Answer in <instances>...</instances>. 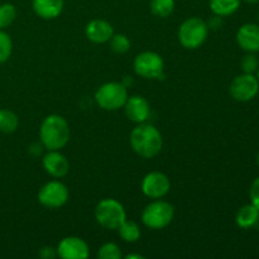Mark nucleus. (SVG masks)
I'll return each instance as SVG.
<instances>
[{
	"mask_svg": "<svg viewBox=\"0 0 259 259\" xmlns=\"http://www.w3.org/2000/svg\"><path fill=\"white\" fill-rule=\"evenodd\" d=\"M86 37L94 43H106L114 35V28L109 22L103 19H94L86 25Z\"/></svg>",
	"mask_w": 259,
	"mask_h": 259,
	"instance_id": "2eb2a0df",
	"label": "nucleus"
},
{
	"mask_svg": "<svg viewBox=\"0 0 259 259\" xmlns=\"http://www.w3.org/2000/svg\"><path fill=\"white\" fill-rule=\"evenodd\" d=\"M128 99L126 86L121 82H106L98 89L95 100L101 109L108 111L123 108Z\"/></svg>",
	"mask_w": 259,
	"mask_h": 259,
	"instance_id": "423d86ee",
	"label": "nucleus"
},
{
	"mask_svg": "<svg viewBox=\"0 0 259 259\" xmlns=\"http://www.w3.org/2000/svg\"><path fill=\"white\" fill-rule=\"evenodd\" d=\"M125 258H126V259H133V258H136V259H143V255H141V254H128Z\"/></svg>",
	"mask_w": 259,
	"mask_h": 259,
	"instance_id": "c756f323",
	"label": "nucleus"
},
{
	"mask_svg": "<svg viewBox=\"0 0 259 259\" xmlns=\"http://www.w3.org/2000/svg\"><path fill=\"white\" fill-rule=\"evenodd\" d=\"M17 18V9L10 3H4L0 5V29L9 27Z\"/></svg>",
	"mask_w": 259,
	"mask_h": 259,
	"instance_id": "4be33fe9",
	"label": "nucleus"
},
{
	"mask_svg": "<svg viewBox=\"0 0 259 259\" xmlns=\"http://www.w3.org/2000/svg\"><path fill=\"white\" fill-rule=\"evenodd\" d=\"M39 138L48 151H60L70 141V126L65 118L57 114L48 115L39 129Z\"/></svg>",
	"mask_w": 259,
	"mask_h": 259,
	"instance_id": "f03ea898",
	"label": "nucleus"
},
{
	"mask_svg": "<svg viewBox=\"0 0 259 259\" xmlns=\"http://www.w3.org/2000/svg\"><path fill=\"white\" fill-rule=\"evenodd\" d=\"M209 27L200 18L192 17L185 20L179 29V40L187 50H196L206 40Z\"/></svg>",
	"mask_w": 259,
	"mask_h": 259,
	"instance_id": "39448f33",
	"label": "nucleus"
},
{
	"mask_svg": "<svg viewBox=\"0 0 259 259\" xmlns=\"http://www.w3.org/2000/svg\"><path fill=\"white\" fill-rule=\"evenodd\" d=\"M249 196H250V202L254 205L255 207L259 210V177L253 181L252 186L249 190Z\"/></svg>",
	"mask_w": 259,
	"mask_h": 259,
	"instance_id": "bb28decb",
	"label": "nucleus"
},
{
	"mask_svg": "<svg viewBox=\"0 0 259 259\" xmlns=\"http://www.w3.org/2000/svg\"><path fill=\"white\" fill-rule=\"evenodd\" d=\"M149 7L156 17L167 18L174 13L175 0H151Z\"/></svg>",
	"mask_w": 259,
	"mask_h": 259,
	"instance_id": "412c9836",
	"label": "nucleus"
},
{
	"mask_svg": "<svg viewBox=\"0 0 259 259\" xmlns=\"http://www.w3.org/2000/svg\"><path fill=\"white\" fill-rule=\"evenodd\" d=\"M134 71L137 75L148 80H159L164 77V62L156 52H142L134 60Z\"/></svg>",
	"mask_w": 259,
	"mask_h": 259,
	"instance_id": "0eeeda50",
	"label": "nucleus"
},
{
	"mask_svg": "<svg viewBox=\"0 0 259 259\" xmlns=\"http://www.w3.org/2000/svg\"><path fill=\"white\" fill-rule=\"evenodd\" d=\"M131 146L138 156L153 158L163 147V138L158 129L152 124L139 123L131 134Z\"/></svg>",
	"mask_w": 259,
	"mask_h": 259,
	"instance_id": "f257e3e1",
	"label": "nucleus"
},
{
	"mask_svg": "<svg viewBox=\"0 0 259 259\" xmlns=\"http://www.w3.org/2000/svg\"><path fill=\"white\" fill-rule=\"evenodd\" d=\"M119 235L126 243H134L141 238V229L138 224L131 220H124L123 224L118 228Z\"/></svg>",
	"mask_w": 259,
	"mask_h": 259,
	"instance_id": "aec40b11",
	"label": "nucleus"
},
{
	"mask_svg": "<svg viewBox=\"0 0 259 259\" xmlns=\"http://www.w3.org/2000/svg\"><path fill=\"white\" fill-rule=\"evenodd\" d=\"M68 200V190L62 182L51 181L43 185L38 192V201L48 209L63 206Z\"/></svg>",
	"mask_w": 259,
	"mask_h": 259,
	"instance_id": "1a4fd4ad",
	"label": "nucleus"
},
{
	"mask_svg": "<svg viewBox=\"0 0 259 259\" xmlns=\"http://www.w3.org/2000/svg\"><path fill=\"white\" fill-rule=\"evenodd\" d=\"M255 73H257V75H255V77H257V78H258V81H259V68H258L257 72H255Z\"/></svg>",
	"mask_w": 259,
	"mask_h": 259,
	"instance_id": "2f4dec72",
	"label": "nucleus"
},
{
	"mask_svg": "<svg viewBox=\"0 0 259 259\" xmlns=\"http://www.w3.org/2000/svg\"><path fill=\"white\" fill-rule=\"evenodd\" d=\"M171 189L168 177L158 171L149 172L142 181V191L149 199H161L166 196Z\"/></svg>",
	"mask_w": 259,
	"mask_h": 259,
	"instance_id": "9d476101",
	"label": "nucleus"
},
{
	"mask_svg": "<svg viewBox=\"0 0 259 259\" xmlns=\"http://www.w3.org/2000/svg\"><path fill=\"white\" fill-rule=\"evenodd\" d=\"M19 125V119L14 111L9 109H0V132L3 133H14Z\"/></svg>",
	"mask_w": 259,
	"mask_h": 259,
	"instance_id": "6ab92c4d",
	"label": "nucleus"
},
{
	"mask_svg": "<svg viewBox=\"0 0 259 259\" xmlns=\"http://www.w3.org/2000/svg\"><path fill=\"white\" fill-rule=\"evenodd\" d=\"M98 257L100 259H120V248L116 244H114V243H105L100 248V250H99Z\"/></svg>",
	"mask_w": 259,
	"mask_h": 259,
	"instance_id": "a878e982",
	"label": "nucleus"
},
{
	"mask_svg": "<svg viewBox=\"0 0 259 259\" xmlns=\"http://www.w3.org/2000/svg\"><path fill=\"white\" fill-rule=\"evenodd\" d=\"M43 167L48 175L56 179H61L68 174L70 163L67 158L60 153V151H50L43 157Z\"/></svg>",
	"mask_w": 259,
	"mask_h": 259,
	"instance_id": "4468645a",
	"label": "nucleus"
},
{
	"mask_svg": "<svg viewBox=\"0 0 259 259\" xmlns=\"http://www.w3.org/2000/svg\"><path fill=\"white\" fill-rule=\"evenodd\" d=\"M240 67H242L244 73H252V75H254L259 68V60L257 58V56L252 52H248V55H245L242 58V61H240Z\"/></svg>",
	"mask_w": 259,
	"mask_h": 259,
	"instance_id": "393cba45",
	"label": "nucleus"
},
{
	"mask_svg": "<svg viewBox=\"0 0 259 259\" xmlns=\"http://www.w3.org/2000/svg\"><path fill=\"white\" fill-rule=\"evenodd\" d=\"M242 0H210L209 7L214 15L219 17H229L234 14L240 8Z\"/></svg>",
	"mask_w": 259,
	"mask_h": 259,
	"instance_id": "a211bd4d",
	"label": "nucleus"
},
{
	"mask_svg": "<svg viewBox=\"0 0 259 259\" xmlns=\"http://www.w3.org/2000/svg\"><path fill=\"white\" fill-rule=\"evenodd\" d=\"M95 219L103 228L109 230H118L126 219L125 209L114 199H104L96 205Z\"/></svg>",
	"mask_w": 259,
	"mask_h": 259,
	"instance_id": "20e7f679",
	"label": "nucleus"
},
{
	"mask_svg": "<svg viewBox=\"0 0 259 259\" xmlns=\"http://www.w3.org/2000/svg\"><path fill=\"white\" fill-rule=\"evenodd\" d=\"M63 0H33L32 7L35 14L46 20H51L57 18L62 13Z\"/></svg>",
	"mask_w": 259,
	"mask_h": 259,
	"instance_id": "dca6fc26",
	"label": "nucleus"
},
{
	"mask_svg": "<svg viewBox=\"0 0 259 259\" xmlns=\"http://www.w3.org/2000/svg\"><path fill=\"white\" fill-rule=\"evenodd\" d=\"M257 162H258V166H259V154H258V157H257Z\"/></svg>",
	"mask_w": 259,
	"mask_h": 259,
	"instance_id": "473e14b6",
	"label": "nucleus"
},
{
	"mask_svg": "<svg viewBox=\"0 0 259 259\" xmlns=\"http://www.w3.org/2000/svg\"><path fill=\"white\" fill-rule=\"evenodd\" d=\"M175 217L174 205L157 199L144 207L142 212V222L147 228L153 230L163 229L168 227Z\"/></svg>",
	"mask_w": 259,
	"mask_h": 259,
	"instance_id": "7ed1b4c3",
	"label": "nucleus"
},
{
	"mask_svg": "<svg viewBox=\"0 0 259 259\" xmlns=\"http://www.w3.org/2000/svg\"><path fill=\"white\" fill-rule=\"evenodd\" d=\"M57 253V252H56ZM55 249L51 247H45L42 250H40V257L43 258H53L56 255Z\"/></svg>",
	"mask_w": 259,
	"mask_h": 259,
	"instance_id": "c85d7f7f",
	"label": "nucleus"
},
{
	"mask_svg": "<svg viewBox=\"0 0 259 259\" xmlns=\"http://www.w3.org/2000/svg\"><path fill=\"white\" fill-rule=\"evenodd\" d=\"M13 52V42L12 38L9 37L8 33L0 29V65L7 62L10 58Z\"/></svg>",
	"mask_w": 259,
	"mask_h": 259,
	"instance_id": "5701e85b",
	"label": "nucleus"
},
{
	"mask_svg": "<svg viewBox=\"0 0 259 259\" xmlns=\"http://www.w3.org/2000/svg\"><path fill=\"white\" fill-rule=\"evenodd\" d=\"M259 222V210L254 205L250 204L244 205L240 207L235 217V223L242 229H250V228L255 227Z\"/></svg>",
	"mask_w": 259,
	"mask_h": 259,
	"instance_id": "f3484780",
	"label": "nucleus"
},
{
	"mask_svg": "<svg viewBox=\"0 0 259 259\" xmlns=\"http://www.w3.org/2000/svg\"><path fill=\"white\" fill-rule=\"evenodd\" d=\"M237 43L247 52H259V24L247 23L237 32Z\"/></svg>",
	"mask_w": 259,
	"mask_h": 259,
	"instance_id": "ddd939ff",
	"label": "nucleus"
},
{
	"mask_svg": "<svg viewBox=\"0 0 259 259\" xmlns=\"http://www.w3.org/2000/svg\"><path fill=\"white\" fill-rule=\"evenodd\" d=\"M57 254L63 259H86L90 254L88 243L78 237L63 238L57 247Z\"/></svg>",
	"mask_w": 259,
	"mask_h": 259,
	"instance_id": "9b49d317",
	"label": "nucleus"
},
{
	"mask_svg": "<svg viewBox=\"0 0 259 259\" xmlns=\"http://www.w3.org/2000/svg\"><path fill=\"white\" fill-rule=\"evenodd\" d=\"M229 93L234 100L240 103H247L253 100L259 93V81L255 75L244 73L237 76L232 81L229 88Z\"/></svg>",
	"mask_w": 259,
	"mask_h": 259,
	"instance_id": "6e6552de",
	"label": "nucleus"
},
{
	"mask_svg": "<svg viewBox=\"0 0 259 259\" xmlns=\"http://www.w3.org/2000/svg\"><path fill=\"white\" fill-rule=\"evenodd\" d=\"M222 22H223V17H219V15H215L212 17L211 19L209 20V23H206L209 29H219L222 27Z\"/></svg>",
	"mask_w": 259,
	"mask_h": 259,
	"instance_id": "cd10ccee",
	"label": "nucleus"
},
{
	"mask_svg": "<svg viewBox=\"0 0 259 259\" xmlns=\"http://www.w3.org/2000/svg\"><path fill=\"white\" fill-rule=\"evenodd\" d=\"M123 108L125 109V114L129 120L138 124L144 123L151 114V106L143 96L136 95L128 98Z\"/></svg>",
	"mask_w": 259,
	"mask_h": 259,
	"instance_id": "f8f14e48",
	"label": "nucleus"
},
{
	"mask_svg": "<svg viewBox=\"0 0 259 259\" xmlns=\"http://www.w3.org/2000/svg\"><path fill=\"white\" fill-rule=\"evenodd\" d=\"M243 2H245V3H249V4H255V3H258L259 0H243Z\"/></svg>",
	"mask_w": 259,
	"mask_h": 259,
	"instance_id": "7c9ffc66",
	"label": "nucleus"
},
{
	"mask_svg": "<svg viewBox=\"0 0 259 259\" xmlns=\"http://www.w3.org/2000/svg\"><path fill=\"white\" fill-rule=\"evenodd\" d=\"M109 42H110L111 50L119 55L128 52L129 48H131V40L124 34H114Z\"/></svg>",
	"mask_w": 259,
	"mask_h": 259,
	"instance_id": "b1692460",
	"label": "nucleus"
}]
</instances>
